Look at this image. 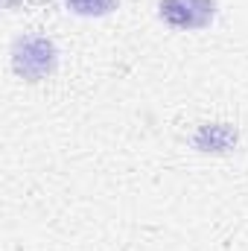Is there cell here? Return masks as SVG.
Returning a JSON list of instances; mask_svg holds the SVG:
<instances>
[{
    "mask_svg": "<svg viewBox=\"0 0 248 251\" xmlns=\"http://www.w3.org/2000/svg\"><path fill=\"white\" fill-rule=\"evenodd\" d=\"M161 15L178 29H196L213 18V0H164Z\"/></svg>",
    "mask_w": 248,
    "mask_h": 251,
    "instance_id": "obj_1",
    "label": "cell"
},
{
    "mask_svg": "<svg viewBox=\"0 0 248 251\" xmlns=\"http://www.w3.org/2000/svg\"><path fill=\"white\" fill-rule=\"evenodd\" d=\"M67 3L82 15H105L117 6V0H67Z\"/></svg>",
    "mask_w": 248,
    "mask_h": 251,
    "instance_id": "obj_2",
    "label": "cell"
}]
</instances>
